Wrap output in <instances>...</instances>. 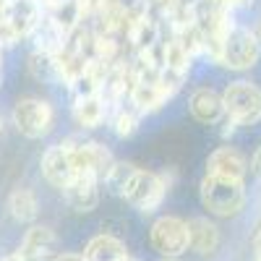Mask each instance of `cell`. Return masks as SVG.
I'll return each mask as SVG.
<instances>
[{
	"mask_svg": "<svg viewBox=\"0 0 261 261\" xmlns=\"http://www.w3.org/2000/svg\"><path fill=\"white\" fill-rule=\"evenodd\" d=\"M201 204L214 217H235L246 206V188L243 180L206 175L201 180Z\"/></svg>",
	"mask_w": 261,
	"mask_h": 261,
	"instance_id": "1",
	"label": "cell"
},
{
	"mask_svg": "<svg viewBox=\"0 0 261 261\" xmlns=\"http://www.w3.org/2000/svg\"><path fill=\"white\" fill-rule=\"evenodd\" d=\"M11 120L27 139H45L55 125V107L42 97H21L13 105Z\"/></svg>",
	"mask_w": 261,
	"mask_h": 261,
	"instance_id": "2",
	"label": "cell"
},
{
	"mask_svg": "<svg viewBox=\"0 0 261 261\" xmlns=\"http://www.w3.org/2000/svg\"><path fill=\"white\" fill-rule=\"evenodd\" d=\"M225 115L235 125H256L261 120V89L251 81H230L222 92Z\"/></svg>",
	"mask_w": 261,
	"mask_h": 261,
	"instance_id": "3",
	"label": "cell"
},
{
	"mask_svg": "<svg viewBox=\"0 0 261 261\" xmlns=\"http://www.w3.org/2000/svg\"><path fill=\"white\" fill-rule=\"evenodd\" d=\"M167 186H170L167 175H157V172H151V170L136 167L120 196L139 212H154L165 199Z\"/></svg>",
	"mask_w": 261,
	"mask_h": 261,
	"instance_id": "4",
	"label": "cell"
},
{
	"mask_svg": "<svg viewBox=\"0 0 261 261\" xmlns=\"http://www.w3.org/2000/svg\"><path fill=\"white\" fill-rule=\"evenodd\" d=\"M261 55V42L248 27H232L227 37L222 39V50H220V63L230 71H248L258 63Z\"/></svg>",
	"mask_w": 261,
	"mask_h": 261,
	"instance_id": "5",
	"label": "cell"
},
{
	"mask_svg": "<svg viewBox=\"0 0 261 261\" xmlns=\"http://www.w3.org/2000/svg\"><path fill=\"white\" fill-rule=\"evenodd\" d=\"M71 151H73V165H76V175H94L99 183L107 178L110 167L115 165L113 151L99 141H79L68 139Z\"/></svg>",
	"mask_w": 261,
	"mask_h": 261,
	"instance_id": "6",
	"label": "cell"
},
{
	"mask_svg": "<svg viewBox=\"0 0 261 261\" xmlns=\"http://www.w3.org/2000/svg\"><path fill=\"white\" fill-rule=\"evenodd\" d=\"M149 241L160 256H180L188 251V222H183L180 217L165 214L151 225Z\"/></svg>",
	"mask_w": 261,
	"mask_h": 261,
	"instance_id": "7",
	"label": "cell"
},
{
	"mask_svg": "<svg viewBox=\"0 0 261 261\" xmlns=\"http://www.w3.org/2000/svg\"><path fill=\"white\" fill-rule=\"evenodd\" d=\"M42 178H45L53 188H65L73 178H76V165H73V151H71V141L65 139L60 144L47 146V151L42 154L39 162Z\"/></svg>",
	"mask_w": 261,
	"mask_h": 261,
	"instance_id": "8",
	"label": "cell"
},
{
	"mask_svg": "<svg viewBox=\"0 0 261 261\" xmlns=\"http://www.w3.org/2000/svg\"><path fill=\"white\" fill-rule=\"evenodd\" d=\"M188 110L191 115L204 123V125H217L222 123L227 115H225V102H222V94L214 92L212 86H199L193 89L191 97H188Z\"/></svg>",
	"mask_w": 261,
	"mask_h": 261,
	"instance_id": "9",
	"label": "cell"
},
{
	"mask_svg": "<svg viewBox=\"0 0 261 261\" xmlns=\"http://www.w3.org/2000/svg\"><path fill=\"white\" fill-rule=\"evenodd\" d=\"M55 248H58L55 230L47 227V225H34V227L27 230L18 253L24 256L27 261H47V258L55 256Z\"/></svg>",
	"mask_w": 261,
	"mask_h": 261,
	"instance_id": "10",
	"label": "cell"
},
{
	"mask_svg": "<svg viewBox=\"0 0 261 261\" xmlns=\"http://www.w3.org/2000/svg\"><path fill=\"white\" fill-rule=\"evenodd\" d=\"M248 172V162L238 149L232 146H220L214 149L206 160V175H220V178H232L243 180Z\"/></svg>",
	"mask_w": 261,
	"mask_h": 261,
	"instance_id": "11",
	"label": "cell"
},
{
	"mask_svg": "<svg viewBox=\"0 0 261 261\" xmlns=\"http://www.w3.org/2000/svg\"><path fill=\"white\" fill-rule=\"evenodd\" d=\"M63 199L73 212H92L99 204V180L94 175H76L63 188Z\"/></svg>",
	"mask_w": 261,
	"mask_h": 261,
	"instance_id": "12",
	"label": "cell"
},
{
	"mask_svg": "<svg viewBox=\"0 0 261 261\" xmlns=\"http://www.w3.org/2000/svg\"><path fill=\"white\" fill-rule=\"evenodd\" d=\"M188 248H193L196 253L209 256L220 248V230L214 222H209L206 217H196L188 222Z\"/></svg>",
	"mask_w": 261,
	"mask_h": 261,
	"instance_id": "13",
	"label": "cell"
},
{
	"mask_svg": "<svg viewBox=\"0 0 261 261\" xmlns=\"http://www.w3.org/2000/svg\"><path fill=\"white\" fill-rule=\"evenodd\" d=\"M32 42H34V50L37 53H47V55H58L65 42H68V34H65L55 21L45 13L42 21L37 24V29L32 32Z\"/></svg>",
	"mask_w": 261,
	"mask_h": 261,
	"instance_id": "14",
	"label": "cell"
},
{
	"mask_svg": "<svg viewBox=\"0 0 261 261\" xmlns=\"http://www.w3.org/2000/svg\"><path fill=\"white\" fill-rule=\"evenodd\" d=\"M107 110H110V105L105 102L102 94H94V97H81V99H73V120L81 125V128H97L105 123L107 118Z\"/></svg>",
	"mask_w": 261,
	"mask_h": 261,
	"instance_id": "15",
	"label": "cell"
},
{
	"mask_svg": "<svg viewBox=\"0 0 261 261\" xmlns=\"http://www.w3.org/2000/svg\"><path fill=\"white\" fill-rule=\"evenodd\" d=\"M84 258L86 261H125L128 251L125 243L115 235H97L92 238L84 248Z\"/></svg>",
	"mask_w": 261,
	"mask_h": 261,
	"instance_id": "16",
	"label": "cell"
},
{
	"mask_svg": "<svg viewBox=\"0 0 261 261\" xmlns=\"http://www.w3.org/2000/svg\"><path fill=\"white\" fill-rule=\"evenodd\" d=\"M8 214L16 222H34L39 214V199L37 193L27 186H18L8 196Z\"/></svg>",
	"mask_w": 261,
	"mask_h": 261,
	"instance_id": "17",
	"label": "cell"
},
{
	"mask_svg": "<svg viewBox=\"0 0 261 261\" xmlns=\"http://www.w3.org/2000/svg\"><path fill=\"white\" fill-rule=\"evenodd\" d=\"M27 68H29V76L39 84H60V73H58V63H55V55H47V53H32L29 60H27Z\"/></svg>",
	"mask_w": 261,
	"mask_h": 261,
	"instance_id": "18",
	"label": "cell"
},
{
	"mask_svg": "<svg viewBox=\"0 0 261 261\" xmlns=\"http://www.w3.org/2000/svg\"><path fill=\"white\" fill-rule=\"evenodd\" d=\"M139 123H141V113L136 107H123L118 105L115 113H113V120H110V128L118 139H130L139 130Z\"/></svg>",
	"mask_w": 261,
	"mask_h": 261,
	"instance_id": "19",
	"label": "cell"
},
{
	"mask_svg": "<svg viewBox=\"0 0 261 261\" xmlns=\"http://www.w3.org/2000/svg\"><path fill=\"white\" fill-rule=\"evenodd\" d=\"M134 170H136V165H130V162H118L115 160V165L110 167V172H107V178L102 180L107 188H110L113 193H123V188H125V183L130 180V175H134Z\"/></svg>",
	"mask_w": 261,
	"mask_h": 261,
	"instance_id": "20",
	"label": "cell"
},
{
	"mask_svg": "<svg viewBox=\"0 0 261 261\" xmlns=\"http://www.w3.org/2000/svg\"><path fill=\"white\" fill-rule=\"evenodd\" d=\"M251 170L256 172V175L261 178V146L253 151V160H251Z\"/></svg>",
	"mask_w": 261,
	"mask_h": 261,
	"instance_id": "21",
	"label": "cell"
},
{
	"mask_svg": "<svg viewBox=\"0 0 261 261\" xmlns=\"http://www.w3.org/2000/svg\"><path fill=\"white\" fill-rule=\"evenodd\" d=\"M53 261H86V258L79 256V253H55Z\"/></svg>",
	"mask_w": 261,
	"mask_h": 261,
	"instance_id": "22",
	"label": "cell"
},
{
	"mask_svg": "<svg viewBox=\"0 0 261 261\" xmlns=\"http://www.w3.org/2000/svg\"><path fill=\"white\" fill-rule=\"evenodd\" d=\"M253 251H256V258H261V225L253 232Z\"/></svg>",
	"mask_w": 261,
	"mask_h": 261,
	"instance_id": "23",
	"label": "cell"
},
{
	"mask_svg": "<svg viewBox=\"0 0 261 261\" xmlns=\"http://www.w3.org/2000/svg\"><path fill=\"white\" fill-rule=\"evenodd\" d=\"M253 0H225V6L227 8H246V6H251Z\"/></svg>",
	"mask_w": 261,
	"mask_h": 261,
	"instance_id": "24",
	"label": "cell"
},
{
	"mask_svg": "<svg viewBox=\"0 0 261 261\" xmlns=\"http://www.w3.org/2000/svg\"><path fill=\"white\" fill-rule=\"evenodd\" d=\"M0 261H27V258L16 251V253H11V256H6V258H0Z\"/></svg>",
	"mask_w": 261,
	"mask_h": 261,
	"instance_id": "25",
	"label": "cell"
},
{
	"mask_svg": "<svg viewBox=\"0 0 261 261\" xmlns=\"http://www.w3.org/2000/svg\"><path fill=\"white\" fill-rule=\"evenodd\" d=\"M253 34H256V39H258V42H261V21H258V27H256V29H253Z\"/></svg>",
	"mask_w": 261,
	"mask_h": 261,
	"instance_id": "26",
	"label": "cell"
},
{
	"mask_svg": "<svg viewBox=\"0 0 261 261\" xmlns=\"http://www.w3.org/2000/svg\"><path fill=\"white\" fill-rule=\"evenodd\" d=\"M162 261H180L178 256H162Z\"/></svg>",
	"mask_w": 261,
	"mask_h": 261,
	"instance_id": "27",
	"label": "cell"
},
{
	"mask_svg": "<svg viewBox=\"0 0 261 261\" xmlns=\"http://www.w3.org/2000/svg\"><path fill=\"white\" fill-rule=\"evenodd\" d=\"M0 134H3V118H0Z\"/></svg>",
	"mask_w": 261,
	"mask_h": 261,
	"instance_id": "28",
	"label": "cell"
},
{
	"mask_svg": "<svg viewBox=\"0 0 261 261\" xmlns=\"http://www.w3.org/2000/svg\"><path fill=\"white\" fill-rule=\"evenodd\" d=\"M125 261H139V258H130V256H128V258H125Z\"/></svg>",
	"mask_w": 261,
	"mask_h": 261,
	"instance_id": "29",
	"label": "cell"
},
{
	"mask_svg": "<svg viewBox=\"0 0 261 261\" xmlns=\"http://www.w3.org/2000/svg\"><path fill=\"white\" fill-rule=\"evenodd\" d=\"M256 261H261V258H256Z\"/></svg>",
	"mask_w": 261,
	"mask_h": 261,
	"instance_id": "30",
	"label": "cell"
}]
</instances>
